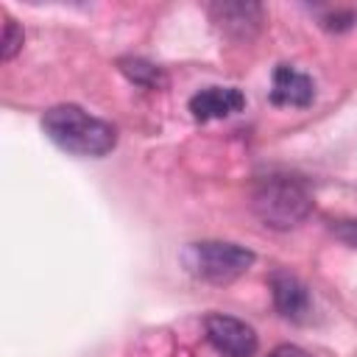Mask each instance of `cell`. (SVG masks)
Listing matches in <instances>:
<instances>
[{
	"label": "cell",
	"mask_w": 357,
	"mask_h": 357,
	"mask_svg": "<svg viewBox=\"0 0 357 357\" xmlns=\"http://www.w3.org/2000/svg\"><path fill=\"white\" fill-rule=\"evenodd\" d=\"M45 134L67 153L75 156H103L117 145V128L100 117H92L81 106L61 103L45 112Z\"/></svg>",
	"instance_id": "1"
},
{
	"label": "cell",
	"mask_w": 357,
	"mask_h": 357,
	"mask_svg": "<svg viewBox=\"0 0 357 357\" xmlns=\"http://www.w3.org/2000/svg\"><path fill=\"white\" fill-rule=\"evenodd\" d=\"M251 206L268 229L284 231V229L298 226L310 215L312 198H310L307 187L298 178H293V176H268L257 184V190L251 195Z\"/></svg>",
	"instance_id": "2"
},
{
	"label": "cell",
	"mask_w": 357,
	"mask_h": 357,
	"mask_svg": "<svg viewBox=\"0 0 357 357\" xmlns=\"http://www.w3.org/2000/svg\"><path fill=\"white\" fill-rule=\"evenodd\" d=\"M184 265L209 284H229L254 265V251L226 240H201L184 251Z\"/></svg>",
	"instance_id": "3"
},
{
	"label": "cell",
	"mask_w": 357,
	"mask_h": 357,
	"mask_svg": "<svg viewBox=\"0 0 357 357\" xmlns=\"http://www.w3.org/2000/svg\"><path fill=\"white\" fill-rule=\"evenodd\" d=\"M204 332L212 349L223 357H254L257 354V346H259L257 332L234 315H223V312L206 315Z\"/></svg>",
	"instance_id": "4"
},
{
	"label": "cell",
	"mask_w": 357,
	"mask_h": 357,
	"mask_svg": "<svg viewBox=\"0 0 357 357\" xmlns=\"http://www.w3.org/2000/svg\"><path fill=\"white\" fill-rule=\"evenodd\" d=\"M271 296H273V307L279 310V315L290 318V321H304L312 310V301H310V290L307 284L287 273V271H276L271 273Z\"/></svg>",
	"instance_id": "5"
},
{
	"label": "cell",
	"mask_w": 357,
	"mask_h": 357,
	"mask_svg": "<svg viewBox=\"0 0 357 357\" xmlns=\"http://www.w3.org/2000/svg\"><path fill=\"white\" fill-rule=\"evenodd\" d=\"M315 98V86H312V78L298 73L296 67L290 64H279L273 70V84H271V100L276 106H296V109H304L310 106Z\"/></svg>",
	"instance_id": "6"
},
{
	"label": "cell",
	"mask_w": 357,
	"mask_h": 357,
	"mask_svg": "<svg viewBox=\"0 0 357 357\" xmlns=\"http://www.w3.org/2000/svg\"><path fill=\"white\" fill-rule=\"evenodd\" d=\"M245 106V95L234 86H209L190 98V112L195 120H220Z\"/></svg>",
	"instance_id": "7"
},
{
	"label": "cell",
	"mask_w": 357,
	"mask_h": 357,
	"mask_svg": "<svg viewBox=\"0 0 357 357\" xmlns=\"http://www.w3.org/2000/svg\"><path fill=\"white\" fill-rule=\"evenodd\" d=\"M212 17H215V22H220V28L226 33L245 36L248 31H254L259 25L262 8L257 3H215Z\"/></svg>",
	"instance_id": "8"
},
{
	"label": "cell",
	"mask_w": 357,
	"mask_h": 357,
	"mask_svg": "<svg viewBox=\"0 0 357 357\" xmlns=\"http://www.w3.org/2000/svg\"><path fill=\"white\" fill-rule=\"evenodd\" d=\"M120 70L139 86H148V89H156V86H165V75L159 67L142 61V59H120Z\"/></svg>",
	"instance_id": "9"
},
{
	"label": "cell",
	"mask_w": 357,
	"mask_h": 357,
	"mask_svg": "<svg viewBox=\"0 0 357 357\" xmlns=\"http://www.w3.org/2000/svg\"><path fill=\"white\" fill-rule=\"evenodd\" d=\"M20 47H22V28H20V25H17L11 17H6V25H3V39H0V59H3V61L14 59Z\"/></svg>",
	"instance_id": "10"
},
{
	"label": "cell",
	"mask_w": 357,
	"mask_h": 357,
	"mask_svg": "<svg viewBox=\"0 0 357 357\" xmlns=\"http://www.w3.org/2000/svg\"><path fill=\"white\" fill-rule=\"evenodd\" d=\"M268 357H312L310 351H304L301 346H293V343H282V346H276Z\"/></svg>",
	"instance_id": "11"
}]
</instances>
